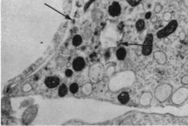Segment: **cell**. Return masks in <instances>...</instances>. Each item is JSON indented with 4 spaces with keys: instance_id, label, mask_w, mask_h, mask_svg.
Returning <instances> with one entry per match:
<instances>
[{
    "instance_id": "obj_5",
    "label": "cell",
    "mask_w": 188,
    "mask_h": 126,
    "mask_svg": "<svg viewBox=\"0 0 188 126\" xmlns=\"http://www.w3.org/2000/svg\"><path fill=\"white\" fill-rule=\"evenodd\" d=\"M104 72L102 67L99 65V64H95L90 68V73H89V76H90V80L94 83H97L100 81L102 78H103Z\"/></svg>"
},
{
    "instance_id": "obj_12",
    "label": "cell",
    "mask_w": 188,
    "mask_h": 126,
    "mask_svg": "<svg viewBox=\"0 0 188 126\" xmlns=\"http://www.w3.org/2000/svg\"><path fill=\"white\" fill-rule=\"evenodd\" d=\"M85 67V61L82 57H76L72 62V68L76 72H80Z\"/></svg>"
},
{
    "instance_id": "obj_9",
    "label": "cell",
    "mask_w": 188,
    "mask_h": 126,
    "mask_svg": "<svg viewBox=\"0 0 188 126\" xmlns=\"http://www.w3.org/2000/svg\"><path fill=\"white\" fill-rule=\"evenodd\" d=\"M153 58L157 63L160 65H164L167 61V57L163 51H156L153 54Z\"/></svg>"
},
{
    "instance_id": "obj_23",
    "label": "cell",
    "mask_w": 188,
    "mask_h": 126,
    "mask_svg": "<svg viewBox=\"0 0 188 126\" xmlns=\"http://www.w3.org/2000/svg\"><path fill=\"white\" fill-rule=\"evenodd\" d=\"M163 7L162 4H160V3H156L154 8V12L156 13V14H159V13H161V11H163Z\"/></svg>"
},
{
    "instance_id": "obj_8",
    "label": "cell",
    "mask_w": 188,
    "mask_h": 126,
    "mask_svg": "<svg viewBox=\"0 0 188 126\" xmlns=\"http://www.w3.org/2000/svg\"><path fill=\"white\" fill-rule=\"evenodd\" d=\"M153 99V95L150 92H143L139 97V103L143 107H147L151 104Z\"/></svg>"
},
{
    "instance_id": "obj_22",
    "label": "cell",
    "mask_w": 188,
    "mask_h": 126,
    "mask_svg": "<svg viewBox=\"0 0 188 126\" xmlns=\"http://www.w3.org/2000/svg\"><path fill=\"white\" fill-rule=\"evenodd\" d=\"M125 1L131 6H137L141 2V0H125Z\"/></svg>"
},
{
    "instance_id": "obj_17",
    "label": "cell",
    "mask_w": 188,
    "mask_h": 126,
    "mask_svg": "<svg viewBox=\"0 0 188 126\" xmlns=\"http://www.w3.org/2000/svg\"><path fill=\"white\" fill-rule=\"evenodd\" d=\"M68 91H69L68 87H67L65 84H61L60 86V88H59V90H58V94H59V96H60V97H64V96L67 95Z\"/></svg>"
},
{
    "instance_id": "obj_24",
    "label": "cell",
    "mask_w": 188,
    "mask_h": 126,
    "mask_svg": "<svg viewBox=\"0 0 188 126\" xmlns=\"http://www.w3.org/2000/svg\"><path fill=\"white\" fill-rule=\"evenodd\" d=\"M31 89H32V86L29 83L25 84L23 85V91L24 92H28L31 91Z\"/></svg>"
},
{
    "instance_id": "obj_26",
    "label": "cell",
    "mask_w": 188,
    "mask_h": 126,
    "mask_svg": "<svg viewBox=\"0 0 188 126\" xmlns=\"http://www.w3.org/2000/svg\"><path fill=\"white\" fill-rule=\"evenodd\" d=\"M186 36H187V35H186V33L183 31H181V32H179V39L180 40H184L186 39Z\"/></svg>"
},
{
    "instance_id": "obj_21",
    "label": "cell",
    "mask_w": 188,
    "mask_h": 126,
    "mask_svg": "<svg viewBox=\"0 0 188 126\" xmlns=\"http://www.w3.org/2000/svg\"><path fill=\"white\" fill-rule=\"evenodd\" d=\"M163 20L166 22L169 23L170 20H172V14L169 11H166L163 14Z\"/></svg>"
},
{
    "instance_id": "obj_6",
    "label": "cell",
    "mask_w": 188,
    "mask_h": 126,
    "mask_svg": "<svg viewBox=\"0 0 188 126\" xmlns=\"http://www.w3.org/2000/svg\"><path fill=\"white\" fill-rule=\"evenodd\" d=\"M153 42H154V35L151 33H149L146 36L143 44H142V47H141V54L143 56H147L152 53V51H153Z\"/></svg>"
},
{
    "instance_id": "obj_20",
    "label": "cell",
    "mask_w": 188,
    "mask_h": 126,
    "mask_svg": "<svg viewBox=\"0 0 188 126\" xmlns=\"http://www.w3.org/2000/svg\"><path fill=\"white\" fill-rule=\"evenodd\" d=\"M78 89L79 86L76 83H73V84H72L70 85V87H69V90H70V92H72V94L76 93V92H78Z\"/></svg>"
},
{
    "instance_id": "obj_30",
    "label": "cell",
    "mask_w": 188,
    "mask_h": 126,
    "mask_svg": "<svg viewBox=\"0 0 188 126\" xmlns=\"http://www.w3.org/2000/svg\"><path fill=\"white\" fill-rule=\"evenodd\" d=\"M183 3L187 7H188V0H183Z\"/></svg>"
},
{
    "instance_id": "obj_25",
    "label": "cell",
    "mask_w": 188,
    "mask_h": 126,
    "mask_svg": "<svg viewBox=\"0 0 188 126\" xmlns=\"http://www.w3.org/2000/svg\"><path fill=\"white\" fill-rule=\"evenodd\" d=\"M181 84L183 86H188V75H185L181 79Z\"/></svg>"
},
{
    "instance_id": "obj_13",
    "label": "cell",
    "mask_w": 188,
    "mask_h": 126,
    "mask_svg": "<svg viewBox=\"0 0 188 126\" xmlns=\"http://www.w3.org/2000/svg\"><path fill=\"white\" fill-rule=\"evenodd\" d=\"M117 99H118L120 103L125 104H126V103H128L129 101V95L128 92H123L122 93H120Z\"/></svg>"
},
{
    "instance_id": "obj_29",
    "label": "cell",
    "mask_w": 188,
    "mask_h": 126,
    "mask_svg": "<svg viewBox=\"0 0 188 126\" xmlns=\"http://www.w3.org/2000/svg\"><path fill=\"white\" fill-rule=\"evenodd\" d=\"M146 19H150V18H151V11H149V12L146 13Z\"/></svg>"
},
{
    "instance_id": "obj_11",
    "label": "cell",
    "mask_w": 188,
    "mask_h": 126,
    "mask_svg": "<svg viewBox=\"0 0 188 126\" xmlns=\"http://www.w3.org/2000/svg\"><path fill=\"white\" fill-rule=\"evenodd\" d=\"M60 80L57 76H48L44 80V84L49 88H54L60 84Z\"/></svg>"
},
{
    "instance_id": "obj_10",
    "label": "cell",
    "mask_w": 188,
    "mask_h": 126,
    "mask_svg": "<svg viewBox=\"0 0 188 126\" xmlns=\"http://www.w3.org/2000/svg\"><path fill=\"white\" fill-rule=\"evenodd\" d=\"M122 12V8L120 4L117 2H113L110 6H109V14L112 17H117L119 16Z\"/></svg>"
},
{
    "instance_id": "obj_4",
    "label": "cell",
    "mask_w": 188,
    "mask_h": 126,
    "mask_svg": "<svg viewBox=\"0 0 188 126\" xmlns=\"http://www.w3.org/2000/svg\"><path fill=\"white\" fill-rule=\"evenodd\" d=\"M178 28V22L176 20H170L164 28L161 29L157 32V37L158 39H164L169 36Z\"/></svg>"
},
{
    "instance_id": "obj_16",
    "label": "cell",
    "mask_w": 188,
    "mask_h": 126,
    "mask_svg": "<svg viewBox=\"0 0 188 126\" xmlns=\"http://www.w3.org/2000/svg\"><path fill=\"white\" fill-rule=\"evenodd\" d=\"M145 26H146V23H145V21L143 19H138V21L136 22L135 23V27L137 29L138 32H141L143 31L145 29Z\"/></svg>"
},
{
    "instance_id": "obj_15",
    "label": "cell",
    "mask_w": 188,
    "mask_h": 126,
    "mask_svg": "<svg viewBox=\"0 0 188 126\" xmlns=\"http://www.w3.org/2000/svg\"><path fill=\"white\" fill-rule=\"evenodd\" d=\"M82 92H83V93L85 96H89L92 93V92H93V84H92L91 83L85 84L83 86V88H82Z\"/></svg>"
},
{
    "instance_id": "obj_27",
    "label": "cell",
    "mask_w": 188,
    "mask_h": 126,
    "mask_svg": "<svg viewBox=\"0 0 188 126\" xmlns=\"http://www.w3.org/2000/svg\"><path fill=\"white\" fill-rule=\"evenodd\" d=\"M72 74H73V73H72V71L71 69H67L65 71V75L66 76H68V77L72 76Z\"/></svg>"
},
{
    "instance_id": "obj_2",
    "label": "cell",
    "mask_w": 188,
    "mask_h": 126,
    "mask_svg": "<svg viewBox=\"0 0 188 126\" xmlns=\"http://www.w3.org/2000/svg\"><path fill=\"white\" fill-rule=\"evenodd\" d=\"M172 93V85L167 83L159 84L154 89V97L156 98L157 101H159L160 103H163L167 101L169 98H170Z\"/></svg>"
},
{
    "instance_id": "obj_28",
    "label": "cell",
    "mask_w": 188,
    "mask_h": 126,
    "mask_svg": "<svg viewBox=\"0 0 188 126\" xmlns=\"http://www.w3.org/2000/svg\"><path fill=\"white\" fill-rule=\"evenodd\" d=\"M157 20H158V17H157L156 15L152 16L151 18V22L152 23H155L157 22Z\"/></svg>"
},
{
    "instance_id": "obj_14",
    "label": "cell",
    "mask_w": 188,
    "mask_h": 126,
    "mask_svg": "<svg viewBox=\"0 0 188 126\" xmlns=\"http://www.w3.org/2000/svg\"><path fill=\"white\" fill-rule=\"evenodd\" d=\"M117 59L118 60H124L126 57V50L124 47H119L116 52Z\"/></svg>"
},
{
    "instance_id": "obj_19",
    "label": "cell",
    "mask_w": 188,
    "mask_h": 126,
    "mask_svg": "<svg viewBox=\"0 0 188 126\" xmlns=\"http://www.w3.org/2000/svg\"><path fill=\"white\" fill-rule=\"evenodd\" d=\"M115 73V67L113 65H110L107 68L106 71H105V75L108 77H110L113 75V73Z\"/></svg>"
},
{
    "instance_id": "obj_18",
    "label": "cell",
    "mask_w": 188,
    "mask_h": 126,
    "mask_svg": "<svg viewBox=\"0 0 188 126\" xmlns=\"http://www.w3.org/2000/svg\"><path fill=\"white\" fill-rule=\"evenodd\" d=\"M82 44V37L81 35H76L72 39V44L74 47H79Z\"/></svg>"
},
{
    "instance_id": "obj_7",
    "label": "cell",
    "mask_w": 188,
    "mask_h": 126,
    "mask_svg": "<svg viewBox=\"0 0 188 126\" xmlns=\"http://www.w3.org/2000/svg\"><path fill=\"white\" fill-rule=\"evenodd\" d=\"M37 114V108L35 106H31L28 108L27 110L24 112L23 115V121L24 124H28L34 120L35 117Z\"/></svg>"
},
{
    "instance_id": "obj_1",
    "label": "cell",
    "mask_w": 188,
    "mask_h": 126,
    "mask_svg": "<svg viewBox=\"0 0 188 126\" xmlns=\"http://www.w3.org/2000/svg\"><path fill=\"white\" fill-rule=\"evenodd\" d=\"M132 80H134V74L129 72L121 73L112 78L110 84V89L113 92L118 91L121 88L129 84Z\"/></svg>"
},
{
    "instance_id": "obj_3",
    "label": "cell",
    "mask_w": 188,
    "mask_h": 126,
    "mask_svg": "<svg viewBox=\"0 0 188 126\" xmlns=\"http://www.w3.org/2000/svg\"><path fill=\"white\" fill-rule=\"evenodd\" d=\"M188 99V88L186 86L179 88L177 90L173 92L170 96V100L173 104L175 105H181L185 103Z\"/></svg>"
}]
</instances>
